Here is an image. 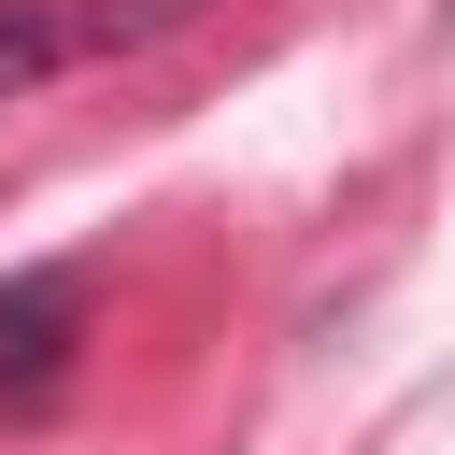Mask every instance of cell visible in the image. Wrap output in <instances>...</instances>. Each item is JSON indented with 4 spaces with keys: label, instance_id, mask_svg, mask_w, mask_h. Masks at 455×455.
Segmentation results:
<instances>
[{
    "label": "cell",
    "instance_id": "cell-1",
    "mask_svg": "<svg viewBox=\"0 0 455 455\" xmlns=\"http://www.w3.org/2000/svg\"><path fill=\"white\" fill-rule=\"evenodd\" d=\"M71 370H85V270L71 256H43V270H14L0 284V412L28 427V412H57L71 398Z\"/></svg>",
    "mask_w": 455,
    "mask_h": 455
},
{
    "label": "cell",
    "instance_id": "cell-2",
    "mask_svg": "<svg viewBox=\"0 0 455 455\" xmlns=\"http://www.w3.org/2000/svg\"><path fill=\"white\" fill-rule=\"evenodd\" d=\"M85 71V0H0V100Z\"/></svg>",
    "mask_w": 455,
    "mask_h": 455
},
{
    "label": "cell",
    "instance_id": "cell-3",
    "mask_svg": "<svg viewBox=\"0 0 455 455\" xmlns=\"http://www.w3.org/2000/svg\"><path fill=\"white\" fill-rule=\"evenodd\" d=\"M213 0H85V57H142V43H171V28H199Z\"/></svg>",
    "mask_w": 455,
    "mask_h": 455
}]
</instances>
